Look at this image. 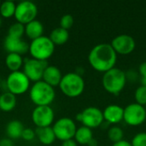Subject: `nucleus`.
I'll use <instances>...</instances> for the list:
<instances>
[{"instance_id":"obj_18","label":"nucleus","mask_w":146,"mask_h":146,"mask_svg":"<svg viewBox=\"0 0 146 146\" xmlns=\"http://www.w3.org/2000/svg\"><path fill=\"white\" fill-rule=\"evenodd\" d=\"M35 133H36V137L38 138V141L44 145H50L56 139L55 133L53 132L52 127H36Z\"/></svg>"},{"instance_id":"obj_15","label":"nucleus","mask_w":146,"mask_h":146,"mask_svg":"<svg viewBox=\"0 0 146 146\" xmlns=\"http://www.w3.org/2000/svg\"><path fill=\"white\" fill-rule=\"evenodd\" d=\"M104 121L109 124H116L123 120L124 108L117 104L108 105L103 111Z\"/></svg>"},{"instance_id":"obj_35","label":"nucleus","mask_w":146,"mask_h":146,"mask_svg":"<svg viewBox=\"0 0 146 146\" xmlns=\"http://www.w3.org/2000/svg\"><path fill=\"white\" fill-rule=\"evenodd\" d=\"M112 146H132L131 143L127 140H121L119 142L114 143Z\"/></svg>"},{"instance_id":"obj_33","label":"nucleus","mask_w":146,"mask_h":146,"mask_svg":"<svg viewBox=\"0 0 146 146\" xmlns=\"http://www.w3.org/2000/svg\"><path fill=\"white\" fill-rule=\"evenodd\" d=\"M139 73L141 75V77L146 76V62H142L139 67Z\"/></svg>"},{"instance_id":"obj_24","label":"nucleus","mask_w":146,"mask_h":146,"mask_svg":"<svg viewBox=\"0 0 146 146\" xmlns=\"http://www.w3.org/2000/svg\"><path fill=\"white\" fill-rule=\"evenodd\" d=\"M16 8V3L11 0L1 2L0 4V15L4 18H10L14 16Z\"/></svg>"},{"instance_id":"obj_37","label":"nucleus","mask_w":146,"mask_h":146,"mask_svg":"<svg viewBox=\"0 0 146 146\" xmlns=\"http://www.w3.org/2000/svg\"><path fill=\"white\" fill-rule=\"evenodd\" d=\"M140 80H141V85L144 86H146V76L145 77H141Z\"/></svg>"},{"instance_id":"obj_34","label":"nucleus","mask_w":146,"mask_h":146,"mask_svg":"<svg viewBox=\"0 0 146 146\" xmlns=\"http://www.w3.org/2000/svg\"><path fill=\"white\" fill-rule=\"evenodd\" d=\"M61 146H78V144L73 139H68V140L62 141Z\"/></svg>"},{"instance_id":"obj_14","label":"nucleus","mask_w":146,"mask_h":146,"mask_svg":"<svg viewBox=\"0 0 146 146\" xmlns=\"http://www.w3.org/2000/svg\"><path fill=\"white\" fill-rule=\"evenodd\" d=\"M28 47L29 44L22 38L7 35L3 40V48L8 53H16L22 56L28 52Z\"/></svg>"},{"instance_id":"obj_12","label":"nucleus","mask_w":146,"mask_h":146,"mask_svg":"<svg viewBox=\"0 0 146 146\" xmlns=\"http://www.w3.org/2000/svg\"><path fill=\"white\" fill-rule=\"evenodd\" d=\"M123 120L125 122L133 127L143 124L146 120V109L137 103L130 104L124 108Z\"/></svg>"},{"instance_id":"obj_7","label":"nucleus","mask_w":146,"mask_h":146,"mask_svg":"<svg viewBox=\"0 0 146 146\" xmlns=\"http://www.w3.org/2000/svg\"><path fill=\"white\" fill-rule=\"evenodd\" d=\"M56 139L60 141L73 139L77 130L74 121L69 117H62L56 120L51 126Z\"/></svg>"},{"instance_id":"obj_21","label":"nucleus","mask_w":146,"mask_h":146,"mask_svg":"<svg viewBox=\"0 0 146 146\" xmlns=\"http://www.w3.org/2000/svg\"><path fill=\"white\" fill-rule=\"evenodd\" d=\"M24 59L21 55L16 53H8L5 57V65L10 72L19 71L23 67Z\"/></svg>"},{"instance_id":"obj_6","label":"nucleus","mask_w":146,"mask_h":146,"mask_svg":"<svg viewBox=\"0 0 146 146\" xmlns=\"http://www.w3.org/2000/svg\"><path fill=\"white\" fill-rule=\"evenodd\" d=\"M31 81L23 71L10 72L6 78V87L8 92L17 96L26 93L29 91Z\"/></svg>"},{"instance_id":"obj_31","label":"nucleus","mask_w":146,"mask_h":146,"mask_svg":"<svg viewBox=\"0 0 146 146\" xmlns=\"http://www.w3.org/2000/svg\"><path fill=\"white\" fill-rule=\"evenodd\" d=\"M125 75H126L127 82H130V83L136 82L139 78V73H138L134 69L127 70V72H125Z\"/></svg>"},{"instance_id":"obj_30","label":"nucleus","mask_w":146,"mask_h":146,"mask_svg":"<svg viewBox=\"0 0 146 146\" xmlns=\"http://www.w3.org/2000/svg\"><path fill=\"white\" fill-rule=\"evenodd\" d=\"M36 137V133H35V130H33L31 127H25L22 134H21V139H23L26 141H32L33 139H34V138Z\"/></svg>"},{"instance_id":"obj_9","label":"nucleus","mask_w":146,"mask_h":146,"mask_svg":"<svg viewBox=\"0 0 146 146\" xmlns=\"http://www.w3.org/2000/svg\"><path fill=\"white\" fill-rule=\"evenodd\" d=\"M76 120L83 124V126L91 129L100 127L104 119L103 111L97 107H87L82 112L76 115Z\"/></svg>"},{"instance_id":"obj_11","label":"nucleus","mask_w":146,"mask_h":146,"mask_svg":"<svg viewBox=\"0 0 146 146\" xmlns=\"http://www.w3.org/2000/svg\"><path fill=\"white\" fill-rule=\"evenodd\" d=\"M48 65L47 61H39L32 57L26 58L24 59L22 71L27 76L29 80L34 83L42 80L44 70Z\"/></svg>"},{"instance_id":"obj_8","label":"nucleus","mask_w":146,"mask_h":146,"mask_svg":"<svg viewBox=\"0 0 146 146\" xmlns=\"http://www.w3.org/2000/svg\"><path fill=\"white\" fill-rule=\"evenodd\" d=\"M38 15V7L32 1L25 0L16 3L14 17L17 22L23 25L29 23L36 19Z\"/></svg>"},{"instance_id":"obj_17","label":"nucleus","mask_w":146,"mask_h":146,"mask_svg":"<svg viewBox=\"0 0 146 146\" xmlns=\"http://www.w3.org/2000/svg\"><path fill=\"white\" fill-rule=\"evenodd\" d=\"M44 25L40 21L37 19L25 25V34L31 40H33L44 35Z\"/></svg>"},{"instance_id":"obj_22","label":"nucleus","mask_w":146,"mask_h":146,"mask_svg":"<svg viewBox=\"0 0 146 146\" xmlns=\"http://www.w3.org/2000/svg\"><path fill=\"white\" fill-rule=\"evenodd\" d=\"M93 139L92 130L85 126H81L77 128L74 139L79 145H87Z\"/></svg>"},{"instance_id":"obj_36","label":"nucleus","mask_w":146,"mask_h":146,"mask_svg":"<svg viewBox=\"0 0 146 146\" xmlns=\"http://www.w3.org/2000/svg\"><path fill=\"white\" fill-rule=\"evenodd\" d=\"M87 145L88 146H98V141L93 138L88 144H87Z\"/></svg>"},{"instance_id":"obj_3","label":"nucleus","mask_w":146,"mask_h":146,"mask_svg":"<svg viewBox=\"0 0 146 146\" xmlns=\"http://www.w3.org/2000/svg\"><path fill=\"white\" fill-rule=\"evenodd\" d=\"M85 86V80L81 75L75 72H70L63 74L58 86L65 96L68 98H77L83 93Z\"/></svg>"},{"instance_id":"obj_4","label":"nucleus","mask_w":146,"mask_h":146,"mask_svg":"<svg viewBox=\"0 0 146 146\" xmlns=\"http://www.w3.org/2000/svg\"><path fill=\"white\" fill-rule=\"evenodd\" d=\"M55 44L48 36L41 37L31 40L28 47V52L31 57L39 61H47L55 52Z\"/></svg>"},{"instance_id":"obj_25","label":"nucleus","mask_w":146,"mask_h":146,"mask_svg":"<svg viewBox=\"0 0 146 146\" xmlns=\"http://www.w3.org/2000/svg\"><path fill=\"white\" fill-rule=\"evenodd\" d=\"M24 34H25V25L15 21L9 26L7 35L14 38H21Z\"/></svg>"},{"instance_id":"obj_19","label":"nucleus","mask_w":146,"mask_h":146,"mask_svg":"<svg viewBox=\"0 0 146 146\" xmlns=\"http://www.w3.org/2000/svg\"><path fill=\"white\" fill-rule=\"evenodd\" d=\"M24 126L21 121L18 120H12L8 122L5 127V133L9 139H17L21 138L22 132L24 130Z\"/></svg>"},{"instance_id":"obj_10","label":"nucleus","mask_w":146,"mask_h":146,"mask_svg":"<svg viewBox=\"0 0 146 146\" xmlns=\"http://www.w3.org/2000/svg\"><path fill=\"white\" fill-rule=\"evenodd\" d=\"M31 117L37 127H51L55 120V112L50 105L36 106L32 112Z\"/></svg>"},{"instance_id":"obj_2","label":"nucleus","mask_w":146,"mask_h":146,"mask_svg":"<svg viewBox=\"0 0 146 146\" xmlns=\"http://www.w3.org/2000/svg\"><path fill=\"white\" fill-rule=\"evenodd\" d=\"M29 98L36 106L50 105L56 98V91L51 86L39 80L30 86Z\"/></svg>"},{"instance_id":"obj_23","label":"nucleus","mask_w":146,"mask_h":146,"mask_svg":"<svg viewBox=\"0 0 146 146\" xmlns=\"http://www.w3.org/2000/svg\"><path fill=\"white\" fill-rule=\"evenodd\" d=\"M49 38L55 45H61L68 42L69 38V33L68 30L58 27L50 32Z\"/></svg>"},{"instance_id":"obj_1","label":"nucleus","mask_w":146,"mask_h":146,"mask_svg":"<svg viewBox=\"0 0 146 146\" xmlns=\"http://www.w3.org/2000/svg\"><path fill=\"white\" fill-rule=\"evenodd\" d=\"M116 60V52L110 44L106 43L95 45L88 55V62L92 68L104 74L115 68Z\"/></svg>"},{"instance_id":"obj_20","label":"nucleus","mask_w":146,"mask_h":146,"mask_svg":"<svg viewBox=\"0 0 146 146\" xmlns=\"http://www.w3.org/2000/svg\"><path fill=\"white\" fill-rule=\"evenodd\" d=\"M17 104L16 96L9 92H4L0 95V110L4 112L12 111Z\"/></svg>"},{"instance_id":"obj_13","label":"nucleus","mask_w":146,"mask_h":146,"mask_svg":"<svg viewBox=\"0 0 146 146\" xmlns=\"http://www.w3.org/2000/svg\"><path fill=\"white\" fill-rule=\"evenodd\" d=\"M111 46L116 52V54L128 55L132 53L136 46L135 39L128 34H120L113 38L111 41Z\"/></svg>"},{"instance_id":"obj_16","label":"nucleus","mask_w":146,"mask_h":146,"mask_svg":"<svg viewBox=\"0 0 146 146\" xmlns=\"http://www.w3.org/2000/svg\"><path fill=\"white\" fill-rule=\"evenodd\" d=\"M62 76L63 74L58 67L54 65H48L44 70L42 80L52 87H55L59 86Z\"/></svg>"},{"instance_id":"obj_28","label":"nucleus","mask_w":146,"mask_h":146,"mask_svg":"<svg viewBox=\"0 0 146 146\" xmlns=\"http://www.w3.org/2000/svg\"><path fill=\"white\" fill-rule=\"evenodd\" d=\"M74 22V19L73 15L70 14H65L60 19V27L68 31V29H70L73 27Z\"/></svg>"},{"instance_id":"obj_29","label":"nucleus","mask_w":146,"mask_h":146,"mask_svg":"<svg viewBox=\"0 0 146 146\" xmlns=\"http://www.w3.org/2000/svg\"><path fill=\"white\" fill-rule=\"evenodd\" d=\"M132 146H146V133H137L131 142Z\"/></svg>"},{"instance_id":"obj_38","label":"nucleus","mask_w":146,"mask_h":146,"mask_svg":"<svg viewBox=\"0 0 146 146\" xmlns=\"http://www.w3.org/2000/svg\"><path fill=\"white\" fill-rule=\"evenodd\" d=\"M1 24H2V17L0 15V26H1Z\"/></svg>"},{"instance_id":"obj_32","label":"nucleus","mask_w":146,"mask_h":146,"mask_svg":"<svg viewBox=\"0 0 146 146\" xmlns=\"http://www.w3.org/2000/svg\"><path fill=\"white\" fill-rule=\"evenodd\" d=\"M0 146H15L12 139L9 138H4L0 140Z\"/></svg>"},{"instance_id":"obj_26","label":"nucleus","mask_w":146,"mask_h":146,"mask_svg":"<svg viewBox=\"0 0 146 146\" xmlns=\"http://www.w3.org/2000/svg\"><path fill=\"white\" fill-rule=\"evenodd\" d=\"M108 137L110 140L112 141L113 143H116L121 140H123V137H124L123 130L120 127L113 126L108 131Z\"/></svg>"},{"instance_id":"obj_5","label":"nucleus","mask_w":146,"mask_h":146,"mask_svg":"<svg viewBox=\"0 0 146 146\" xmlns=\"http://www.w3.org/2000/svg\"><path fill=\"white\" fill-rule=\"evenodd\" d=\"M102 84L105 91L111 94L118 95L127 84L125 72L118 68H113L104 74Z\"/></svg>"},{"instance_id":"obj_39","label":"nucleus","mask_w":146,"mask_h":146,"mask_svg":"<svg viewBox=\"0 0 146 146\" xmlns=\"http://www.w3.org/2000/svg\"><path fill=\"white\" fill-rule=\"evenodd\" d=\"M0 4H1V2H0Z\"/></svg>"},{"instance_id":"obj_27","label":"nucleus","mask_w":146,"mask_h":146,"mask_svg":"<svg viewBox=\"0 0 146 146\" xmlns=\"http://www.w3.org/2000/svg\"><path fill=\"white\" fill-rule=\"evenodd\" d=\"M134 98L137 104L142 106L146 105V86H144L142 85L139 86L135 91Z\"/></svg>"}]
</instances>
